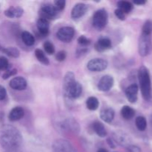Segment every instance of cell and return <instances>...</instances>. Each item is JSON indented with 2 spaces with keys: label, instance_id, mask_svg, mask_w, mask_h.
Returning <instances> with one entry per match:
<instances>
[{
  "label": "cell",
  "instance_id": "obj_6",
  "mask_svg": "<svg viewBox=\"0 0 152 152\" xmlns=\"http://www.w3.org/2000/svg\"><path fill=\"white\" fill-rule=\"evenodd\" d=\"M52 149L53 152H77L71 142L63 139L55 140L52 145Z\"/></svg>",
  "mask_w": 152,
  "mask_h": 152
},
{
  "label": "cell",
  "instance_id": "obj_13",
  "mask_svg": "<svg viewBox=\"0 0 152 152\" xmlns=\"http://www.w3.org/2000/svg\"><path fill=\"white\" fill-rule=\"evenodd\" d=\"M88 6L84 3H78L75 4L71 10V17L74 19H78L83 17L87 12Z\"/></svg>",
  "mask_w": 152,
  "mask_h": 152
},
{
  "label": "cell",
  "instance_id": "obj_3",
  "mask_svg": "<svg viewBox=\"0 0 152 152\" xmlns=\"http://www.w3.org/2000/svg\"><path fill=\"white\" fill-rule=\"evenodd\" d=\"M140 86L142 97L147 101L151 100L152 98V89L151 79L148 69L145 66H142L138 72Z\"/></svg>",
  "mask_w": 152,
  "mask_h": 152
},
{
  "label": "cell",
  "instance_id": "obj_10",
  "mask_svg": "<svg viewBox=\"0 0 152 152\" xmlns=\"http://www.w3.org/2000/svg\"><path fill=\"white\" fill-rule=\"evenodd\" d=\"M57 12L58 10H56L55 6L53 5L52 4H49V3L42 6L41 9L39 10L41 18L45 19L47 20L53 19L57 14Z\"/></svg>",
  "mask_w": 152,
  "mask_h": 152
},
{
  "label": "cell",
  "instance_id": "obj_32",
  "mask_svg": "<svg viewBox=\"0 0 152 152\" xmlns=\"http://www.w3.org/2000/svg\"><path fill=\"white\" fill-rule=\"evenodd\" d=\"M77 42L82 46H87L91 43V40L85 36H80L77 39Z\"/></svg>",
  "mask_w": 152,
  "mask_h": 152
},
{
  "label": "cell",
  "instance_id": "obj_5",
  "mask_svg": "<svg viewBox=\"0 0 152 152\" xmlns=\"http://www.w3.org/2000/svg\"><path fill=\"white\" fill-rule=\"evenodd\" d=\"M152 44L151 36L142 34L139 40V53L140 56H145L151 51Z\"/></svg>",
  "mask_w": 152,
  "mask_h": 152
},
{
  "label": "cell",
  "instance_id": "obj_2",
  "mask_svg": "<svg viewBox=\"0 0 152 152\" xmlns=\"http://www.w3.org/2000/svg\"><path fill=\"white\" fill-rule=\"evenodd\" d=\"M63 90L65 96L71 99H77L83 92V86L76 81L74 74L71 71H68L64 77Z\"/></svg>",
  "mask_w": 152,
  "mask_h": 152
},
{
  "label": "cell",
  "instance_id": "obj_31",
  "mask_svg": "<svg viewBox=\"0 0 152 152\" xmlns=\"http://www.w3.org/2000/svg\"><path fill=\"white\" fill-rule=\"evenodd\" d=\"M9 67V62L7 58L4 56H0V71L7 70Z\"/></svg>",
  "mask_w": 152,
  "mask_h": 152
},
{
  "label": "cell",
  "instance_id": "obj_27",
  "mask_svg": "<svg viewBox=\"0 0 152 152\" xmlns=\"http://www.w3.org/2000/svg\"><path fill=\"white\" fill-rule=\"evenodd\" d=\"M1 50H2V51L4 52V53H6L7 56H11V57H13V58L19 57V54H20L19 50L15 47L5 48H2Z\"/></svg>",
  "mask_w": 152,
  "mask_h": 152
},
{
  "label": "cell",
  "instance_id": "obj_41",
  "mask_svg": "<svg viewBox=\"0 0 152 152\" xmlns=\"http://www.w3.org/2000/svg\"><path fill=\"white\" fill-rule=\"evenodd\" d=\"M97 152H108V151L105 150V148H99V149L97 151Z\"/></svg>",
  "mask_w": 152,
  "mask_h": 152
},
{
  "label": "cell",
  "instance_id": "obj_30",
  "mask_svg": "<svg viewBox=\"0 0 152 152\" xmlns=\"http://www.w3.org/2000/svg\"><path fill=\"white\" fill-rule=\"evenodd\" d=\"M152 32V22L151 20H148L145 22L142 26V34L146 35H151Z\"/></svg>",
  "mask_w": 152,
  "mask_h": 152
},
{
  "label": "cell",
  "instance_id": "obj_37",
  "mask_svg": "<svg viewBox=\"0 0 152 152\" xmlns=\"http://www.w3.org/2000/svg\"><path fill=\"white\" fill-rule=\"evenodd\" d=\"M7 96L6 89L3 86H0V100H4Z\"/></svg>",
  "mask_w": 152,
  "mask_h": 152
},
{
  "label": "cell",
  "instance_id": "obj_36",
  "mask_svg": "<svg viewBox=\"0 0 152 152\" xmlns=\"http://www.w3.org/2000/svg\"><path fill=\"white\" fill-rule=\"evenodd\" d=\"M16 73H17V71H16V69L10 70V71H6L4 74H3L2 77L4 80H7V79H8L9 77H11V76L15 75Z\"/></svg>",
  "mask_w": 152,
  "mask_h": 152
},
{
  "label": "cell",
  "instance_id": "obj_34",
  "mask_svg": "<svg viewBox=\"0 0 152 152\" xmlns=\"http://www.w3.org/2000/svg\"><path fill=\"white\" fill-rule=\"evenodd\" d=\"M66 58V52L65 50H60L56 54V59L59 62H62Z\"/></svg>",
  "mask_w": 152,
  "mask_h": 152
},
{
  "label": "cell",
  "instance_id": "obj_40",
  "mask_svg": "<svg viewBox=\"0 0 152 152\" xmlns=\"http://www.w3.org/2000/svg\"><path fill=\"white\" fill-rule=\"evenodd\" d=\"M134 3L136 4H145V1H134Z\"/></svg>",
  "mask_w": 152,
  "mask_h": 152
},
{
  "label": "cell",
  "instance_id": "obj_25",
  "mask_svg": "<svg viewBox=\"0 0 152 152\" xmlns=\"http://www.w3.org/2000/svg\"><path fill=\"white\" fill-rule=\"evenodd\" d=\"M117 6L120 10H121L123 13H129L133 9V4L127 1H120L117 2Z\"/></svg>",
  "mask_w": 152,
  "mask_h": 152
},
{
  "label": "cell",
  "instance_id": "obj_28",
  "mask_svg": "<svg viewBox=\"0 0 152 152\" xmlns=\"http://www.w3.org/2000/svg\"><path fill=\"white\" fill-rule=\"evenodd\" d=\"M135 124H136L137 128L138 130L143 132L145 130L147 127V121L144 117H137L136 120H135Z\"/></svg>",
  "mask_w": 152,
  "mask_h": 152
},
{
  "label": "cell",
  "instance_id": "obj_38",
  "mask_svg": "<svg viewBox=\"0 0 152 152\" xmlns=\"http://www.w3.org/2000/svg\"><path fill=\"white\" fill-rule=\"evenodd\" d=\"M126 152H141L139 147L135 145H129L126 149Z\"/></svg>",
  "mask_w": 152,
  "mask_h": 152
},
{
  "label": "cell",
  "instance_id": "obj_18",
  "mask_svg": "<svg viewBox=\"0 0 152 152\" xmlns=\"http://www.w3.org/2000/svg\"><path fill=\"white\" fill-rule=\"evenodd\" d=\"M23 9L19 7H10L4 11V15L9 18H19L23 14Z\"/></svg>",
  "mask_w": 152,
  "mask_h": 152
},
{
  "label": "cell",
  "instance_id": "obj_8",
  "mask_svg": "<svg viewBox=\"0 0 152 152\" xmlns=\"http://www.w3.org/2000/svg\"><path fill=\"white\" fill-rule=\"evenodd\" d=\"M75 31L72 27L66 26L61 28L56 33V37L60 41L64 42H69L74 38Z\"/></svg>",
  "mask_w": 152,
  "mask_h": 152
},
{
  "label": "cell",
  "instance_id": "obj_12",
  "mask_svg": "<svg viewBox=\"0 0 152 152\" xmlns=\"http://www.w3.org/2000/svg\"><path fill=\"white\" fill-rule=\"evenodd\" d=\"M114 83V78L110 75H105L100 79L98 83V89L101 91H108L113 87Z\"/></svg>",
  "mask_w": 152,
  "mask_h": 152
},
{
  "label": "cell",
  "instance_id": "obj_11",
  "mask_svg": "<svg viewBox=\"0 0 152 152\" xmlns=\"http://www.w3.org/2000/svg\"><path fill=\"white\" fill-rule=\"evenodd\" d=\"M113 140L116 143L119 144L122 146L129 147L130 145V137L127 134L121 132V131H117V132H114V135H113Z\"/></svg>",
  "mask_w": 152,
  "mask_h": 152
},
{
  "label": "cell",
  "instance_id": "obj_22",
  "mask_svg": "<svg viewBox=\"0 0 152 152\" xmlns=\"http://www.w3.org/2000/svg\"><path fill=\"white\" fill-rule=\"evenodd\" d=\"M93 129L94 132H96V134L100 137H105L107 135L106 129H105V126L102 123L99 121L94 122L93 124Z\"/></svg>",
  "mask_w": 152,
  "mask_h": 152
},
{
  "label": "cell",
  "instance_id": "obj_35",
  "mask_svg": "<svg viewBox=\"0 0 152 152\" xmlns=\"http://www.w3.org/2000/svg\"><path fill=\"white\" fill-rule=\"evenodd\" d=\"M114 13H115L116 16L120 20H125L126 19V13H123L121 10H120L119 8L116 9L115 11H114Z\"/></svg>",
  "mask_w": 152,
  "mask_h": 152
},
{
  "label": "cell",
  "instance_id": "obj_21",
  "mask_svg": "<svg viewBox=\"0 0 152 152\" xmlns=\"http://www.w3.org/2000/svg\"><path fill=\"white\" fill-rule=\"evenodd\" d=\"M121 115L126 120H130L134 117L135 111L128 105H125L121 109Z\"/></svg>",
  "mask_w": 152,
  "mask_h": 152
},
{
  "label": "cell",
  "instance_id": "obj_1",
  "mask_svg": "<svg viewBox=\"0 0 152 152\" xmlns=\"http://www.w3.org/2000/svg\"><path fill=\"white\" fill-rule=\"evenodd\" d=\"M22 137L19 131L11 126H4L0 130V144L7 151H13L19 148Z\"/></svg>",
  "mask_w": 152,
  "mask_h": 152
},
{
  "label": "cell",
  "instance_id": "obj_7",
  "mask_svg": "<svg viewBox=\"0 0 152 152\" xmlns=\"http://www.w3.org/2000/svg\"><path fill=\"white\" fill-rule=\"evenodd\" d=\"M108 65V62L105 59H101V58H96V59H91L88 62L87 68L91 71L100 72V71H102L106 69Z\"/></svg>",
  "mask_w": 152,
  "mask_h": 152
},
{
  "label": "cell",
  "instance_id": "obj_26",
  "mask_svg": "<svg viewBox=\"0 0 152 152\" xmlns=\"http://www.w3.org/2000/svg\"><path fill=\"white\" fill-rule=\"evenodd\" d=\"M35 56L36 57H37V59H38L39 62H40L41 63L44 64V65H48L49 64L48 59V57L45 56V53L41 50V49H36Z\"/></svg>",
  "mask_w": 152,
  "mask_h": 152
},
{
  "label": "cell",
  "instance_id": "obj_29",
  "mask_svg": "<svg viewBox=\"0 0 152 152\" xmlns=\"http://www.w3.org/2000/svg\"><path fill=\"white\" fill-rule=\"evenodd\" d=\"M43 47H44L46 53L49 55H51L53 53H54L55 52V48L54 45H53V43L50 42V41H47L44 43L43 45Z\"/></svg>",
  "mask_w": 152,
  "mask_h": 152
},
{
  "label": "cell",
  "instance_id": "obj_17",
  "mask_svg": "<svg viewBox=\"0 0 152 152\" xmlns=\"http://www.w3.org/2000/svg\"><path fill=\"white\" fill-rule=\"evenodd\" d=\"M25 111L21 107H15L10 111L8 115V119L12 122H16L21 120L24 117Z\"/></svg>",
  "mask_w": 152,
  "mask_h": 152
},
{
  "label": "cell",
  "instance_id": "obj_39",
  "mask_svg": "<svg viewBox=\"0 0 152 152\" xmlns=\"http://www.w3.org/2000/svg\"><path fill=\"white\" fill-rule=\"evenodd\" d=\"M108 145H110V147H111V148H114V147H115V145H114L115 142H114V141L113 140V139H111V138L108 140Z\"/></svg>",
  "mask_w": 152,
  "mask_h": 152
},
{
  "label": "cell",
  "instance_id": "obj_14",
  "mask_svg": "<svg viewBox=\"0 0 152 152\" xmlns=\"http://www.w3.org/2000/svg\"><path fill=\"white\" fill-rule=\"evenodd\" d=\"M10 87L13 90L22 91L27 87V81L24 77H16L12 79L10 82Z\"/></svg>",
  "mask_w": 152,
  "mask_h": 152
},
{
  "label": "cell",
  "instance_id": "obj_16",
  "mask_svg": "<svg viewBox=\"0 0 152 152\" xmlns=\"http://www.w3.org/2000/svg\"><path fill=\"white\" fill-rule=\"evenodd\" d=\"M111 41L107 37H101L99 39L97 42L95 44V49L99 52H102L105 50L111 48Z\"/></svg>",
  "mask_w": 152,
  "mask_h": 152
},
{
  "label": "cell",
  "instance_id": "obj_23",
  "mask_svg": "<svg viewBox=\"0 0 152 152\" xmlns=\"http://www.w3.org/2000/svg\"><path fill=\"white\" fill-rule=\"evenodd\" d=\"M22 40L24 43H25L26 45L28 46H32L34 45V43H35V39L34 37L28 31H24L22 32Z\"/></svg>",
  "mask_w": 152,
  "mask_h": 152
},
{
  "label": "cell",
  "instance_id": "obj_19",
  "mask_svg": "<svg viewBox=\"0 0 152 152\" xmlns=\"http://www.w3.org/2000/svg\"><path fill=\"white\" fill-rule=\"evenodd\" d=\"M114 111L111 108H105L100 112V118L105 123H110L113 121L114 118Z\"/></svg>",
  "mask_w": 152,
  "mask_h": 152
},
{
  "label": "cell",
  "instance_id": "obj_33",
  "mask_svg": "<svg viewBox=\"0 0 152 152\" xmlns=\"http://www.w3.org/2000/svg\"><path fill=\"white\" fill-rule=\"evenodd\" d=\"M54 6L57 10H62L65 7V1L64 0H56L54 1Z\"/></svg>",
  "mask_w": 152,
  "mask_h": 152
},
{
  "label": "cell",
  "instance_id": "obj_20",
  "mask_svg": "<svg viewBox=\"0 0 152 152\" xmlns=\"http://www.w3.org/2000/svg\"><path fill=\"white\" fill-rule=\"evenodd\" d=\"M37 28L42 35H47L49 32V22L48 20L42 18H39L37 21Z\"/></svg>",
  "mask_w": 152,
  "mask_h": 152
},
{
  "label": "cell",
  "instance_id": "obj_9",
  "mask_svg": "<svg viewBox=\"0 0 152 152\" xmlns=\"http://www.w3.org/2000/svg\"><path fill=\"white\" fill-rule=\"evenodd\" d=\"M59 126L62 132L76 133V132H79V131H80L78 123L72 118L65 119L59 123Z\"/></svg>",
  "mask_w": 152,
  "mask_h": 152
},
{
  "label": "cell",
  "instance_id": "obj_4",
  "mask_svg": "<svg viewBox=\"0 0 152 152\" xmlns=\"http://www.w3.org/2000/svg\"><path fill=\"white\" fill-rule=\"evenodd\" d=\"M108 15L105 9H99L96 10L93 16L92 23L97 29H102L106 26L108 23Z\"/></svg>",
  "mask_w": 152,
  "mask_h": 152
},
{
  "label": "cell",
  "instance_id": "obj_24",
  "mask_svg": "<svg viewBox=\"0 0 152 152\" xmlns=\"http://www.w3.org/2000/svg\"><path fill=\"white\" fill-rule=\"evenodd\" d=\"M99 102L95 96H90L86 100V106L91 111H95L99 108Z\"/></svg>",
  "mask_w": 152,
  "mask_h": 152
},
{
  "label": "cell",
  "instance_id": "obj_15",
  "mask_svg": "<svg viewBox=\"0 0 152 152\" xmlns=\"http://www.w3.org/2000/svg\"><path fill=\"white\" fill-rule=\"evenodd\" d=\"M138 86L137 84H132L129 86L126 90V95L128 100L132 103H134L137 100Z\"/></svg>",
  "mask_w": 152,
  "mask_h": 152
}]
</instances>
